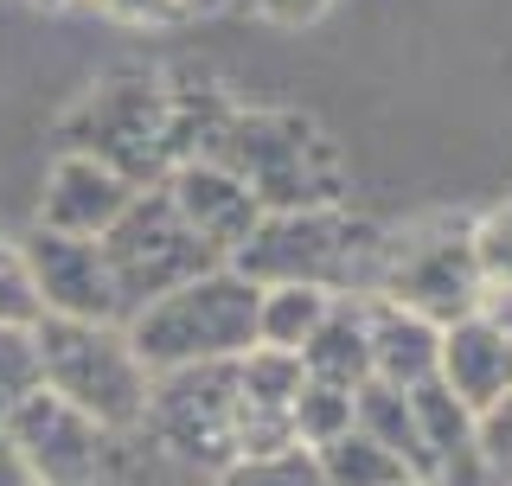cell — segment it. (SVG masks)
Listing matches in <instances>:
<instances>
[{
  "label": "cell",
  "mask_w": 512,
  "mask_h": 486,
  "mask_svg": "<svg viewBox=\"0 0 512 486\" xmlns=\"http://www.w3.org/2000/svg\"><path fill=\"white\" fill-rule=\"evenodd\" d=\"M384 243L391 231L372 218H352L346 205L314 212H263L231 269L256 288H320L333 301H378Z\"/></svg>",
  "instance_id": "obj_1"
},
{
  "label": "cell",
  "mask_w": 512,
  "mask_h": 486,
  "mask_svg": "<svg viewBox=\"0 0 512 486\" xmlns=\"http://www.w3.org/2000/svg\"><path fill=\"white\" fill-rule=\"evenodd\" d=\"M205 160L237 173L263 212H314V205H340L346 192L340 148L295 109H231Z\"/></svg>",
  "instance_id": "obj_2"
},
{
  "label": "cell",
  "mask_w": 512,
  "mask_h": 486,
  "mask_svg": "<svg viewBox=\"0 0 512 486\" xmlns=\"http://www.w3.org/2000/svg\"><path fill=\"white\" fill-rule=\"evenodd\" d=\"M256 295L231 263L205 269L199 282L148 301L141 314L122 320L128 346L148 371H186V365H237L256 346Z\"/></svg>",
  "instance_id": "obj_3"
},
{
  "label": "cell",
  "mask_w": 512,
  "mask_h": 486,
  "mask_svg": "<svg viewBox=\"0 0 512 486\" xmlns=\"http://www.w3.org/2000/svg\"><path fill=\"white\" fill-rule=\"evenodd\" d=\"M32 346H39V391L84 410L96 429H135L148 416L154 371L135 359L116 320H39Z\"/></svg>",
  "instance_id": "obj_4"
},
{
  "label": "cell",
  "mask_w": 512,
  "mask_h": 486,
  "mask_svg": "<svg viewBox=\"0 0 512 486\" xmlns=\"http://www.w3.org/2000/svg\"><path fill=\"white\" fill-rule=\"evenodd\" d=\"M64 154H84L96 167L122 173L135 192L167 180V84L141 71L103 77L64 109L58 122Z\"/></svg>",
  "instance_id": "obj_5"
},
{
  "label": "cell",
  "mask_w": 512,
  "mask_h": 486,
  "mask_svg": "<svg viewBox=\"0 0 512 486\" xmlns=\"http://www.w3.org/2000/svg\"><path fill=\"white\" fill-rule=\"evenodd\" d=\"M378 301L404 307L429 327H455L487 307V282L474 263V224L468 218H416L384 243V282Z\"/></svg>",
  "instance_id": "obj_6"
},
{
  "label": "cell",
  "mask_w": 512,
  "mask_h": 486,
  "mask_svg": "<svg viewBox=\"0 0 512 486\" xmlns=\"http://www.w3.org/2000/svg\"><path fill=\"white\" fill-rule=\"evenodd\" d=\"M96 250H103V269H109V288H116L122 320L141 314V307L160 301V295H173V288L199 282L205 269H218V256L180 224V212H173V199L160 186L135 192L128 212L103 231Z\"/></svg>",
  "instance_id": "obj_7"
},
{
  "label": "cell",
  "mask_w": 512,
  "mask_h": 486,
  "mask_svg": "<svg viewBox=\"0 0 512 486\" xmlns=\"http://www.w3.org/2000/svg\"><path fill=\"white\" fill-rule=\"evenodd\" d=\"M141 423L180 467H199V474L218 480L237 461V371L231 365L154 371Z\"/></svg>",
  "instance_id": "obj_8"
},
{
  "label": "cell",
  "mask_w": 512,
  "mask_h": 486,
  "mask_svg": "<svg viewBox=\"0 0 512 486\" xmlns=\"http://www.w3.org/2000/svg\"><path fill=\"white\" fill-rule=\"evenodd\" d=\"M20 243V263H26V282H32V301H39V320H116L122 327V307H116V288H109V269H103V250L90 237H64V231H32L13 237Z\"/></svg>",
  "instance_id": "obj_9"
},
{
  "label": "cell",
  "mask_w": 512,
  "mask_h": 486,
  "mask_svg": "<svg viewBox=\"0 0 512 486\" xmlns=\"http://www.w3.org/2000/svg\"><path fill=\"white\" fill-rule=\"evenodd\" d=\"M0 429H7V442L20 448L26 467L45 486H90L96 474H103L109 429H96L84 410H71V403L52 397V391H32Z\"/></svg>",
  "instance_id": "obj_10"
},
{
  "label": "cell",
  "mask_w": 512,
  "mask_h": 486,
  "mask_svg": "<svg viewBox=\"0 0 512 486\" xmlns=\"http://www.w3.org/2000/svg\"><path fill=\"white\" fill-rule=\"evenodd\" d=\"M160 192L173 199L180 224L218 256V263H231V256L250 243V231L263 224V205H256V192L237 180V173H224L218 160H180V167L160 180Z\"/></svg>",
  "instance_id": "obj_11"
},
{
  "label": "cell",
  "mask_w": 512,
  "mask_h": 486,
  "mask_svg": "<svg viewBox=\"0 0 512 486\" xmlns=\"http://www.w3.org/2000/svg\"><path fill=\"white\" fill-rule=\"evenodd\" d=\"M436 384L461 410H493L506 391H512V339L506 327L480 307V314L442 327V352H436Z\"/></svg>",
  "instance_id": "obj_12"
},
{
  "label": "cell",
  "mask_w": 512,
  "mask_h": 486,
  "mask_svg": "<svg viewBox=\"0 0 512 486\" xmlns=\"http://www.w3.org/2000/svg\"><path fill=\"white\" fill-rule=\"evenodd\" d=\"M135 186L122 173L96 167L84 154H58L52 173H45V192H39V224L45 231H64V237H90L103 243V231L128 212Z\"/></svg>",
  "instance_id": "obj_13"
},
{
  "label": "cell",
  "mask_w": 512,
  "mask_h": 486,
  "mask_svg": "<svg viewBox=\"0 0 512 486\" xmlns=\"http://www.w3.org/2000/svg\"><path fill=\"white\" fill-rule=\"evenodd\" d=\"M365 327H372V378L391 391H416L436 378V352H442V327L404 314L391 301H365Z\"/></svg>",
  "instance_id": "obj_14"
},
{
  "label": "cell",
  "mask_w": 512,
  "mask_h": 486,
  "mask_svg": "<svg viewBox=\"0 0 512 486\" xmlns=\"http://www.w3.org/2000/svg\"><path fill=\"white\" fill-rule=\"evenodd\" d=\"M301 371L333 391H359L372 384V327H365V301H333L320 333L301 346Z\"/></svg>",
  "instance_id": "obj_15"
},
{
  "label": "cell",
  "mask_w": 512,
  "mask_h": 486,
  "mask_svg": "<svg viewBox=\"0 0 512 486\" xmlns=\"http://www.w3.org/2000/svg\"><path fill=\"white\" fill-rule=\"evenodd\" d=\"M352 429L372 435L384 455L404 461L410 480H429V486H436V461H429V448H423V423H416L410 391H391V384H378V378L359 384V391H352Z\"/></svg>",
  "instance_id": "obj_16"
},
{
  "label": "cell",
  "mask_w": 512,
  "mask_h": 486,
  "mask_svg": "<svg viewBox=\"0 0 512 486\" xmlns=\"http://www.w3.org/2000/svg\"><path fill=\"white\" fill-rule=\"evenodd\" d=\"M327 307H333V295H320V288H263L256 295V346L301 359V346L320 333Z\"/></svg>",
  "instance_id": "obj_17"
},
{
  "label": "cell",
  "mask_w": 512,
  "mask_h": 486,
  "mask_svg": "<svg viewBox=\"0 0 512 486\" xmlns=\"http://www.w3.org/2000/svg\"><path fill=\"white\" fill-rule=\"evenodd\" d=\"M314 467H320V480H327V486H416L410 467L397 461V455H384L372 435H359V429H346L340 442L314 448Z\"/></svg>",
  "instance_id": "obj_18"
},
{
  "label": "cell",
  "mask_w": 512,
  "mask_h": 486,
  "mask_svg": "<svg viewBox=\"0 0 512 486\" xmlns=\"http://www.w3.org/2000/svg\"><path fill=\"white\" fill-rule=\"evenodd\" d=\"M288 429H295V448H327V442H340V435L352 429V391H333V384H301V397H295V410H288Z\"/></svg>",
  "instance_id": "obj_19"
},
{
  "label": "cell",
  "mask_w": 512,
  "mask_h": 486,
  "mask_svg": "<svg viewBox=\"0 0 512 486\" xmlns=\"http://www.w3.org/2000/svg\"><path fill=\"white\" fill-rule=\"evenodd\" d=\"M212 486H327L308 448H282V455H256V461H231Z\"/></svg>",
  "instance_id": "obj_20"
},
{
  "label": "cell",
  "mask_w": 512,
  "mask_h": 486,
  "mask_svg": "<svg viewBox=\"0 0 512 486\" xmlns=\"http://www.w3.org/2000/svg\"><path fill=\"white\" fill-rule=\"evenodd\" d=\"M474 263L480 282H487V301L512 295V199L493 205L487 218H474Z\"/></svg>",
  "instance_id": "obj_21"
},
{
  "label": "cell",
  "mask_w": 512,
  "mask_h": 486,
  "mask_svg": "<svg viewBox=\"0 0 512 486\" xmlns=\"http://www.w3.org/2000/svg\"><path fill=\"white\" fill-rule=\"evenodd\" d=\"M39 391V346L32 327H0V423Z\"/></svg>",
  "instance_id": "obj_22"
},
{
  "label": "cell",
  "mask_w": 512,
  "mask_h": 486,
  "mask_svg": "<svg viewBox=\"0 0 512 486\" xmlns=\"http://www.w3.org/2000/svg\"><path fill=\"white\" fill-rule=\"evenodd\" d=\"M474 455H480V474L512 486V391L493 403V410L474 416Z\"/></svg>",
  "instance_id": "obj_23"
},
{
  "label": "cell",
  "mask_w": 512,
  "mask_h": 486,
  "mask_svg": "<svg viewBox=\"0 0 512 486\" xmlns=\"http://www.w3.org/2000/svg\"><path fill=\"white\" fill-rule=\"evenodd\" d=\"M0 327H39V301H32L20 243L0 231Z\"/></svg>",
  "instance_id": "obj_24"
},
{
  "label": "cell",
  "mask_w": 512,
  "mask_h": 486,
  "mask_svg": "<svg viewBox=\"0 0 512 486\" xmlns=\"http://www.w3.org/2000/svg\"><path fill=\"white\" fill-rule=\"evenodd\" d=\"M96 7H103L109 20H122V26H173V20H186L180 0H96Z\"/></svg>",
  "instance_id": "obj_25"
},
{
  "label": "cell",
  "mask_w": 512,
  "mask_h": 486,
  "mask_svg": "<svg viewBox=\"0 0 512 486\" xmlns=\"http://www.w3.org/2000/svg\"><path fill=\"white\" fill-rule=\"evenodd\" d=\"M263 20H276V26H308V20H320L327 13V0H250Z\"/></svg>",
  "instance_id": "obj_26"
},
{
  "label": "cell",
  "mask_w": 512,
  "mask_h": 486,
  "mask_svg": "<svg viewBox=\"0 0 512 486\" xmlns=\"http://www.w3.org/2000/svg\"><path fill=\"white\" fill-rule=\"evenodd\" d=\"M0 486H45V480L26 467V455H20V448L7 442V429H0Z\"/></svg>",
  "instance_id": "obj_27"
},
{
  "label": "cell",
  "mask_w": 512,
  "mask_h": 486,
  "mask_svg": "<svg viewBox=\"0 0 512 486\" xmlns=\"http://www.w3.org/2000/svg\"><path fill=\"white\" fill-rule=\"evenodd\" d=\"M487 314L500 320V327H506V339H512V295H493V301H487Z\"/></svg>",
  "instance_id": "obj_28"
},
{
  "label": "cell",
  "mask_w": 512,
  "mask_h": 486,
  "mask_svg": "<svg viewBox=\"0 0 512 486\" xmlns=\"http://www.w3.org/2000/svg\"><path fill=\"white\" fill-rule=\"evenodd\" d=\"M186 13H218V7H231V0H180Z\"/></svg>",
  "instance_id": "obj_29"
},
{
  "label": "cell",
  "mask_w": 512,
  "mask_h": 486,
  "mask_svg": "<svg viewBox=\"0 0 512 486\" xmlns=\"http://www.w3.org/2000/svg\"><path fill=\"white\" fill-rule=\"evenodd\" d=\"M474 486H500V480H474Z\"/></svg>",
  "instance_id": "obj_30"
},
{
  "label": "cell",
  "mask_w": 512,
  "mask_h": 486,
  "mask_svg": "<svg viewBox=\"0 0 512 486\" xmlns=\"http://www.w3.org/2000/svg\"><path fill=\"white\" fill-rule=\"evenodd\" d=\"M45 7H64V0H45Z\"/></svg>",
  "instance_id": "obj_31"
},
{
  "label": "cell",
  "mask_w": 512,
  "mask_h": 486,
  "mask_svg": "<svg viewBox=\"0 0 512 486\" xmlns=\"http://www.w3.org/2000/svg\"><path fill=\"white\" fill-rule=\"evenodd\" d=\"M416 486H429V480H416Z\"/></svg>",
  "instance_id": "obj_32"
}]
</instances>
